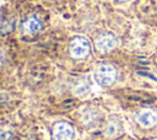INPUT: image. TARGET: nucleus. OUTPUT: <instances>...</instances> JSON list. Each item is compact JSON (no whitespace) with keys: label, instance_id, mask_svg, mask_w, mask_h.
Wrapping results in <instances>:
<instances>
[{"label":"nucleus","instance_id":"f257e3e1","mask_svg":"<svg viewBox=\"0 0 157 140\" xmlns=\"http://www.w3.org/2000/svg\"><path fill=\"white\" fill-rule=\"evenodd\" d=\"M117 69L110 64H101L96 70V80L102 86H110L117 80Z\"/></svg>","mask_w":157,"mask_h":140},{"label":"nucleus","instance_id":"f03ea898","mask_svg":"<svg viewBox=\"0 0 157 140\" xmlns=\"http://www.w3.org/2000/svg\"><path fill=\"white\" fill-rule=\"evenodd\" d=\"M135 119L142 128H152L157 124V111L153 108H141L137 111Z\"/></svg>","mask_w":157,"mask_h":140},{"label":"nucleus","instance_id":"7ed1b4c3","mask_svg":"<svg viewBox=\"0 0 157 140\" xmlns=\"http://www.w3.org/2000/svg\"><path fill=\"white\" fill-rule=\"evenodd\" d=\"M118 45V38L113 34V33H102L101 36H98V38L94 42V47L99 53H108L110 50H113L114 48H117Z\"/></svg>","mask_w":157,"mask_h":140},{"label":"nucleus","instance_id":"20e7f679","mask_svg":"<svg viewBox=\"0 0 157 140\" xmlns=\"http://www.w3.org/2000/svg\"><path fill=\"white\" fill-rule=\"evenodd\" d=\"M90 42L85 37H76L70 44V53L76 59H82L90 54Z\"/></svg>","mask_w":157,"mask_h":140},{"label":"nucleus","instance_id":"39448f33","mask_svg":"<svg viewBox=\"0 0 157 140\" xmlns=\"http://www.w3.org/2000/svg\"><path fill=\"white\" fill-rule=\"evenodd\" d=\"M53 140H71L74 138V128L67 122H58L52 130Z\"/></svg>","mask_w":157,"mask_h":140},{"label":"nucleus","instance_id":"423d86ee","mask_svg":"<svg viewBox=\"0 0 157 140\" xmlns=\"http://www.w3.org/2000/svg\"><path fill=\"white\" fill-rule=\"evenodd\" d=\"M22 29L27 34H34L42 29V22L37 16H29L23 21Z\"/></svg>","mask_w":157,"mask_h":140},{"label":"nucleus","instance_id":"0eeeda50","mask_svg":"<svg viewBox=\"0 0 157 140\" xmlns=\"http://www.w3.org/2000/svg\"><path fill=\"white\" fill-rule=\"evenodd\" d=\"M121 131V122L118 115H109L105 123V134L108 136H115Z\"/></svg>","mask_w":157,"mask_h":140},{"label":"nucleus","instance_id":"6e6552de","mask_svg":"<svg viewBox=\"0 0 157 140\" xmlns=\"http://www.w3.org/2000/svg\"><path fill=\"white\" fill-rule=\"evenodd\" d=\"M98 118H99V113L96 109H91V111L87 112V115L85 117V122L86 123H92V122H96Z\"/></svg>","mask_w":157,"mask_h":140},{"label":"nucleus","instance_id":"1a4fd4ad","mask_svg":"<svg viewBox=\"0 0 157 140\" xmlns=\"http://www.w3.org/2000/svg\"><path fill=\"white\" fill-rule=\"evenodd\" d=\"M12 134L6 129H0V140H11Z\"/></svg>","mask_w":157,"mask_h":140},{"label":"nucleus","instance_id":"9d476101","mask_svg":"<svg viewBox=\"0 0 157 140\" xmlns=\"http://www.w3.org/2000/svg\"><path fill=\"white\" fill-rule=\"evenodd\" d=\"M115 2H124V1H126V0H114Z\"/></svg>","mask_w":157,"mask_h":140}]
</instances>
